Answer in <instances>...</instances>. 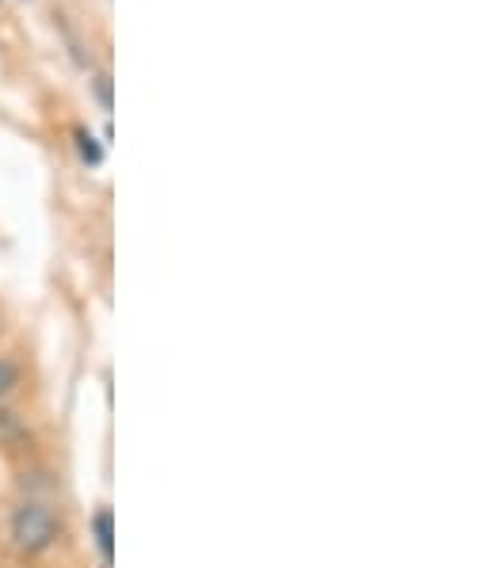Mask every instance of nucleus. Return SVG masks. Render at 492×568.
Returning a JSON list of instances; mask_svg holds the SVG:
<instances>
[{
    "mask_svg": "<svg viewBox=\"0 0 492 568\" xmlns=\"http://www.w3.org/2000/svg\"><path fill=\"white\" fill-rule=\"evenodd\" d=\"M96 99L104 104V111H111V81L107 77H96Z\"/></svg>",
    "mask_w": 492,
    "mask_h": 568,
    "instance_id": "39448f33",
    "label": "nucleus"
},
{
    "mask_svg": "<svg viewBox=\"0 0 492 568\" xmlns=\"http://www.w3.org/2000/svg\"><path fill=\"white\" fill-rule=\"evenodd\" d=\"M96 542H99V549H104L107 561H111V515L107 512L96 515Z\"/></svg>",
    "mask_w": 492,
    "mask_h": 568,
    "instance_id": "7ed1b4c3",
    "label": "nucleus"
},
{
    "mask_svg": "<svg viewBox=\"0 0 492 568\" xmlns=\"http://www.w3.org/2000/svg\"><path fill=\"white\" fill-rule=\"evenodd\" d=\"M77 146H81V153H85L88 164H99V157H104V153H99V146L92 141L88 130H77Z\"/></svg>",
    "mask_w": 492,
    "mask_h": 568,
    "instance_id": "20e7f679",
    "label": "nucleus"
},
{
    "mask_svg": "<svg viewBox=\"0 0 492 568\" xmlns=\"http://www.w3.org/2000/svg\"><path fill=\"white\" fill-rule=\"evenodd\" d=\"M23 382V371L15 358H0V400H4L8 394H15V386Z\"/></svg>",
    "mask_w": 492,
    "mask_h": 568,
    "instance_id": "f03ea898",
    "label": "nucleus"
},
{
    "mask_svg": "<svg viewBox=\"0 0 492 568\" xmlns=\"http://www.w3.org/2000/svg\"><path fill=\"white\" fill-rule=\"evenodd\" d=\"M57 538V519L46 504H23L12 515V542L20 554H46Z\"/></svg>",
    "mask_w": 492,
    "mask_h": 568,
    "instance_id": "f257e3e1",
    "label": "nucleus"
}]
</instances>
